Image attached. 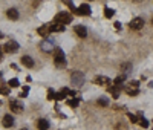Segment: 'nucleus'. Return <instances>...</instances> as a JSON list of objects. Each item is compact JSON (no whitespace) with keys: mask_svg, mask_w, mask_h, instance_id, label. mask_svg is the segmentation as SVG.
<instances>
[{"mask_svg":"<svg viewBox=\"0 0 153 130\" xmlns=\"http://www.w3.org/2000/svg\"><path fill=\"white\" fill-rule=\"evenodd\" d=\"M54 60H55V64L60 68V66H65L66 64V60H65V52H63L60 48H55L54 49Z\"/></svg>","mask_w":153,"mask_h":130,"instance_id":"nucleus-1","label":"nucleus"},{"mask_svg":"<svg viewBox=\"0 0 153 130\" xmlns=\"http://www.w3.org/2000/svg\"><path fill=\"white\" fill-rule=\"evenodd\" d=\"M72 22V16L71 14H68V12H60V14H57L55 16V20H54V23H60V25H68V23H71Z\"/></svg>","mask_w":153,"mask_h":130,"instance_id":"nucleus-2","label":"nucleus"},{"mask_svg":"<svg viewBox=\"0 0 153 130\" xmlns=\"http://www.w3.org/2000/svg\"><path fill=\"white\" fill-rule=\"evenodd\" d=\"M124 90H126V92L129 94L130 97H135V95L139 94V83H138V81H130L129 84L124 87Z\"/></svg>","mask_w":153,"mask_h":130,"instance_id":"nucleus-3","label":"nucleus"},{"mask_svg":"<svg viewBox=\"0 0 153 130\" xmlns=\"http://www.w3.org/2000/svg\"><path fill=\"white\" fill-rule=\"evenodd\" d=\"M74 12H75V14H80V16H91L92 9H91V6H89L87 3H83L80 8H76Z\"/></svg>","mask_w":153,"mask_h":130,"instance_id":"nucleus-4","label":"nucleus"},{"mask_svg":"<svg viewBox=\"0 0 153 130\" xmlns=\"http://www.w3.org/2000/svg\"><path fill=\"white\" fill-rule=\"evenodd\" d=\"M3 51H5V52H8V54H14V52H17V51H19V43H17V42H14V40H11V42H8V43L5 45Z\"/></svg>","mask_w":153,"mask_h":130,"instance_id":"nucleus-5","label":"nucleus"},{"mask_svg":"<svg viewBox=\"0 0 153 130\" xmlns=\"http://www.w3.org/2000/svg\"><path fill=\"white\" fill-rule=\"evenodd\" d=\"M83 81H84L83 74H80V72H74V74H72V83H74L76 87H81Z\"/></svg>","mask_w":153,"mask_h":130,"instance_id":"nucleus-6","label":"nucleus"},{"mask_svg":"<svg viewBox=\"0 0 153 130\" xmlns=\"http://www.w3.org/2000/svg\"><path fill=\"white\" fill-rule=\"evenodd\" d=\"M143 26H144V20H143L141 17H136V19H133V20L130 22V28H132V29H135V31L141 29Z\"/></svg>","mask_w":153,"mask_h":130,"instance_id":"nucleus-7","label":"nucleus"},{"mask_svg":"<svg viewBox=\"0 0 153 130\" xmlns=\"http://www.w3.org/2000/svg\"><path fill=\"white\" fill-rule=\"evenodd\" d=\"M9 106H11V110L14 112V113H22V112H23V106H22L20 101L12 100V101L9 103Z\"/></svg>","mask_w":153,"mask_h":130,"instance_id":"nucleus-8","label":"nucleus"},{"mask_svg":"<svg viewBox=\"0 0 153 130\" xmlns=\"http://www.w3.org/2000/svg\"><path fill=\"white\" fill-rule=\"evenodd\" d=\"M74 31H75V34H76V35L81 37V38H84V37L87 35V29L84 28L83 25H76V26H74Z\"/></svg>","mask_w":153,"mask_h":130,"instance_id":"nucleus-9","label":"nucleus"},{"mask_svg":"<svg viewBox=\"0 0 153 130\" xmlns=\"http://www.w3.org/2000/svg\"><path fill=\"white\" fill-rule=\"evenodd\" d=\"M95 83H97V84H100V86H109V87L112 86V84H110L112 81L109 80V78H107V77H101V75L95 78Z\"/></svg>","mask_w":153,"mask_h":130,"instance_id":"nucleus-10","label":"nucleus"},{"mask_svg":"<svg viewBox=\"0 0 153 130\" xmlns=\"http://www.w3.org/2000/svg\"><path fill=\"white\" fill-rule=\"evenodd\" d=\"M40 48H42V51H45V52H51V51L55 49L54 45H52V42H49V40H43L42 45H40Z\"/></svg>","mask_w":153,"mask_h":130,"instance_id":"nucleus-11","label":"nucleus"},{"mask_svg":"<svg viewBox=\"0 0 153 130\" xmlns=\"http://www.w3.org/2000/svg\"><path fill=\"white\" fill-rule=\"evenodd\" d=\"M49 31L51 32H63L65 31V26L60 23H52V25H49Z\"/></svg>","mask_w":153,"mask_h":130,"instance_id":"nucleus-12","label":"nucleus"},{"mask_svg":"<svg viewBox=\"0 0 153 130\" xmlns=\"http://www.w3.org/2000/svg\"><path fill=\"white\" fill-rule=\"evenodd\" d=\"M2 124H3V127H12V124H14V120H12V116L11 115H5L3 116V120H2Z\"/></svg>","mask_w":153,"mask_h":130,"instance_id":"nucleus-13","label":"nucleus"},{"mask_svg":"<svg viewBox=\"0 0 153 130\" xmlns=\"http://www.w3.org/2000/svg\"><path fill=\"white\" fill-rule=\"evenodd\" d=\"M6 16H8V19H11V20H17V19H19V11H17L16 8H9L8 12H6Z\"/></svg>","mask_w":153,"mask_h":130,"instance_id":"nucleus-14","label":"nucleus"},{"mask_svg":"<svg viewBox=\"0 0 153 130\" xmlns=\"http://www.w3.org/2000/svg\"><path fill=\"white\" fill-rule=\"evenodd\" d=\"M22 63H23L26 68H32V66H34V60H32L29 55H23V57H22Z\"/></svg>","mask_w":153,"mask_h":130,"instance_id":"nucleus-15","label":"nucleus"},{"mask_svg":"<svg viewBox=\"0 0 153 130\" xmlns=\"http://www.w3.org/2000/svg\"><path fill=\"white\" fill-rule=\"evenodd\" d=\"M49 32H51V31H49V25L40 26V28L37 29V34H38V35H42V37H46V35H48Z\"/></svg>","mask_w":153,"mask_h":130,"instance_id":"nucleus-16","label":"nucleus"},{"mask_svg":"<svg viewBox=\"0 0 153 130\" xmlns=\"http://www.w3.org/2000/svg\"><path fill=\"white\" fill-rule=\"evenodd\" d=\"M109 92H110V95H112L115 100H117V98L120 97L121 89H120V87H117V86H110V87H109Z\"/></svg>","mask_w":153,"mask_h":130,"instance_id":"nucleus-17","label":"nucleus"},{"mask_svg":"<svg viewBox=\"0 0 153 130\" xmlns=\"http://www.w3.org/2000/svg\"><path fill=\"white\" fill-rule=\"evenodd\" d=\"M124 80H126V75H120V77H117L113 80V86H117V87H123V83H124Z\"/></svg>","mask_w":153,"mask_h":130,"instance_id":"nucleus-18","label":"nucleus"},{"mask_svg":"<svg viewBox=\"0 0 153 130\" xmlns=\"http://www.w3.org/2000/svg\"><path fill=\"white\" fill-rule=\"evenodd\" d=\"M37 126H38V129H40V130H48L49 129V123L46 120H38Z\"/></svg>","mask_w":153,"mask_h":130,"instance_id":"nucleus-19","label":"nucleus"},{"mask_svg":"<svg viewBox=\"0 0 153 130\" xmlns=\"http://www.w3.org/2000/svg\"><path fill=\"white\" fill-rule=\"evenodd\" d=\"M138 124L141 126V127H144V129L149 127V121H147L146 118H143V116H139V118H138Z\"/></svg>","mask_w":153,"mask_h":130,"instance_id":"nucleus-20","label":"nucleus"},{"mask_svg":"<svg viewBox=\"0 0 153 130\" xmlns=\"http://www.w3.org/2000/svg\"><path fill=\"white\" fill-rule=\"evenodd\" d=\"M113 14H115V11H113L112 8H104V16H106L107 19L113 17Z\"/></svg>","mask_w":153,"mask_h":130,"instance_id":"nucleus-21","label":"nucleus"},{"mask_svg":"<svg viewBox=\"0 0 153 130\" xmlns=\"http://www.w3.org/2000/svg\"><path fill=\"white\" fill-rule=\"evenodd\" d=\"M8 84H9V87H19V86H20V83H19L17 78H12V80H9Z\"/></svg>","mask_w":153,"mask_h":130,"instance_id":"nucleus-22","label":"nucleus"},{"mask_svg":"<svg viewBox=\"0 0 153 130\" xmlns=\"http://www.w3.org/2000/svg\"><path fill=\"white\" fill-rule=\"evenodd\" d=\"M68 106H69V107H76V106H78V100H76V98L69 100V101H68Z\"/></svg>","mask_w":153,"mask_h":130,"instance_id":"nucleus-23","label":"nucleus"},{"mask_svg":"<svg viewBox=\"0 0 153 130\" xmlns=\"http://www.w3.org/2000/svg\"><path fill=\"white\" fill-rule=\"evenodd\" d=\"M0 94H2V95H9V87L0 86Z\"/></svg>","mask_w":153,"mask_h":130,"instance_id":"nucleus-24","label":"nucleus"},{"mask_svg":"<svg viewBox=\"0 0 153 130\" xmlns=\"http://www.w3.org/2000/svg\"><path fill=\"white\" fill-rule=\"evenodd\" d=\"M28 94H29V87L26 86V87H23V89H22V94H20V97H22V98H25V97H28Z\"/></svg>","mask_w":153,"mask_h":130,"instance_id":"nucleus-25","label":"nucleus"},{"mask_svg":"<svg viewBox=\"0 0 153 130\" xmlns=\"http://www.w3.org/2000/svg\"><path fill=\"white\" fill-rule=\"evenodd\" d=\"M48 100H55V92H54L52 89L48 90Z\"/></svg>","mask_w":153,"mask_h":130,"instance_id":"nucleus-26","label":"nucleus"},{"mask_svg":"<svg viewBox=\"0 0 153 130\" xmlns=\"http://www.w3.org/2000/svg\"><path fill=\"white\" fill-rule=\"evenodd\" d=\"M98 104H100V106H103V107H106L107 104H109V101H107L106 98H100V100H98Z\"/></svg>","mask_w":153,"mask_h":130,"instance_id":"nucleus-27","label":"nucleus"},{"mask_svg":"<svg viewBox=\"0 0 153 130\" xmlns=\"http://www.w3.org/2000/svg\"><path fill=\"white\" fill-rule=\"evenodd\" d=\"M127 116H129V120H130L132 123H138V116H136V115H133V113H127Z\"/></svg>","mask_w":153,"mask_h":130,"instance_id":"nucleus-28","label":"nucleus"},{"mask_svg":"<svg viewBox=\"0 0 153 130\" xmlns=\"http://www.w3.org/2000/svg\"><path fill=\"white\" fill-rule=\"evenodd\" d=\"M55 100H58V101L60 100H65V95H63L61 92H58V94H55Z\"/></svg>","mask_w":153,"mask_h":130,"instance_id":"nucleus-29","label":"nucleus"},{"mask_svg":"<svg viewBox=\"0 0 153 130\" xmlns=\"http://www.w3.org/2000/svg\"><path fill=\"white\" fill-rule=\"evenodd\" d=\"M2 57H3V51L0 49V60H2Z\"/></svg>","mask_w":153,"mask_h":130,"instance_id":"nucleus-30","label":"nucleus"},{"mask_svg":"<svg viewBox=\"0 0 153 130\" xmlns=\"http://www.w3.org/2000/svg\"><path fill=\"white\" fill-rule=\"evenodd\" d=\"M0 38H3V34L2 32H0Z\"/></svg>","mask_w":153,"mask_h":130,"instance_id":"nucleus-31","label":"nucleus"},{"mask_svg":"<svg viewBox=\"0 0 153 130\" xmlns=\"http://www.w3.org/2000/svg\"><path fill=\"white\" fill-rule=\"evenodd\" d=\"M20 130H25V129H20Z\"/></svg>","mask_w":153,"mask_h":130,"instance_id":"nucleus-32","label":"nucleus"}]
</instances>
